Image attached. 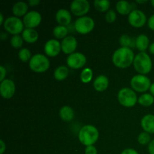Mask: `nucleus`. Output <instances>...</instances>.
I'll return each mask as SVG.
<instances>
[{
  "mask_svg": "<svg viewBox=\"0 0 154 154\" xmlns=\"http://www.w3.org/2000/svg\"><path fill=\"white\" fill-rule=\"evenodd\" d=\"M135 57L132 49L121 47L116 50L113 54L112 62L116 67L126 69L133 63Z\"/></svg>",
  "mask_w": 154,
  "mask_h": 154,
  "instance_id": "1",
  "label": "nucleus"
},
{
  "mask_svg": "<svg viewBox=\"0 0 154 154\" xmlns=\"http://www.w3.org/2000/svg\"><path fill=\"white\" fill-rule=\"evenodd\" d=\"M99 137V130L93 125H85L81 127L78 133L79 141L86 147L93 145L98 141Z\"/></svg>",
  "mask_w": 154,
  "mask_h": 154,
  "instance_id": "2",
  "label": "nucleus"
},
{
  "mask_svg": "<svg viewBox=\"0 0 154 154\" xmlns=\"http://www.w3.org/2000/svg\"><path fill=\"white\" fill-rule=\"evenodd\" d=\"M133 66L140 75H147L152 69V60L146 52H140L135 57Z\"/></svg>",
  "mask_w": 154,
  "mask_h": 154,
  "instance_id": "3",
  "label": "nucleus"
},
{
  "mask_svg": "<svg viewBox=\"0 0 154 154\" xmlns=\"http://www.w3.org/2000/svg\"><path fill=\"white\" fill-rule=\"evenodd\" d=\"M117 99L120 105L127 108L135 106V104L138 102V97L132 89L124 87L122 88L117 94Z\"/></svg>",
  "mask_w": 154,
  "mask_h": 154,
  "instance_id": "4",
  "label": "nucleus"
},
{
  "mask_svg": "<svg viewBox=\"0 0 154 154\" xmlns=\"http://www.w3.org/2000/svg\"><path fill=\"white\" fill-rule=\"evenodd\" d=\"M29 65L33 72L42 73L49 69L50 61L46 56L42 54H37L32 57L31 60L29 62Z\"/></svg>",
  "mask_w": 154,
  "mask_h": 154,
  "instance_id": "5",
  "label": "nucleus"
},
{
  "mask_svg": "<svg viewBox=\"0 0 154 154\" xmlns=\"http://www.w3.org/2000/svg\"><path fill=\"white\" fill-rule=\"evenodd\" d=\"M151 82L148 77L144 75H137L132 77L130 81V85L134 91L144 93L150 90Z\"/></svg>",
  "mask_w": 154,
  "mask_h": 154,
  "instance_id": "6",
  "label": "nucleus"
},
{
  "mask_svg": "<svg viewBox=\"0 0 154 154\" xmlns=\"http://www.w3.org/2000/svg\"><path fill=\"white\" fill-rule=\"evenodd\" d=\"M3 27L6 32L14 35H19L24 30L23 22L17 17H9L5 21Z\"/></svg>",
  "mask_w": 154,
  "mask_h": 154,
  "instance_id": "7",
  "label": "nucleus"
},
{
  "mask_svg": "<svg viewBox=\"0 0 154 154\" xmlns=\"http://www.w3.org/2000/svg\"><path fill=\"white\" fill-rule=\"evenodd\" d=\"M95 22L90 17L84 16L78 18L75 22V29L80 34H87L93 31Z\"/></svg>",
  "mask_w": 154,
  "mask_h": 154,
  "instance_id": "8",
  "label": "nucleus"
},
{
  "mask_svg": "<svg viewBox=\"0 0 154 154\" xmlns=\"http://www.w3.org/2000/svg\"><path fill=\"white\" fill-rule=\"evenodd\" d=\"M90 8V4L87 0H74L70 5L71 12L80 17L88 13Z\"/></svg>",
  "mask_w": 154,
  "mask_h": 154,
  "instance_id": "9",
  "label": "nucleus"
},
{
  "mask_svg": "<svg viewBox=\"0 0 154 154\" xmlns=\"http://www.w3.org/2000/svg\"><path fill=\"white\" fill-rule=\"evenodd\" d=\"M66 63L69 67L73 69H78L84 67L87 63V58L82 53L75 52L68 56Z\"/></svg>",
  "mask_w": 154,
  "mask_h": 154,
  "instance_id": "10",
  "label": "nucleus"
},
{
  "mask_svg": "<svg viewBox=\"0 0 154 154\" xmlns=\"http://www.w3.org/2000/svg\"><path fill=\"white\" fill-rule=\"evenodd\" d=\"M129 24L135 28H140L144 26L147 21V17L145 14L141 10L134 9L129 14L128 17Z\"/></svg>",
  "mask_w": 154,
  "mask_h": 154,
  "instance_id": "11",
  "label": "nucleus"
},
{
  "mask_svg": "<svg viewBox=\"0 0 154 154\" xmlns=\"http://www.w3.org/2000/svg\"><path fill=\"white\" fill-rule=\"evenodd\" d=\"M42 15L39 12L35 11H29L25 16L23 17V22L26 28L34 29L38 26L39 24L42 22Z\"/></svg>",
  "mask_w": 154,
  "mask_h": 154,
  "instance_id": "12",
  "label": "nucleus"
},
{
  "mask_svg": "<svg viewBox=\"0 0 154 154\" xmlns=\"http://www.w3.org/2000/svg\"><path fill=\"white\" fill-rule=\"evenodd\" d=\"M15 84L14 81L11 79H5L2 81L0 84V93L2 98L6 99H11L14 95Z\"/></svg>",
  "mask_w": 154,
  "mask_h": 154,
  "instance_id": "13",
  "label": "nucleus"
},
{
  "mask_svg": "<svg viewBox=\"0 0 154 154\" xmlns=\"http://www.w3.org/2000/svg\"><path fill=\"white\" fill-rule=\"evenodd\" d=\"M62 51L61 43L57 39H50L45 45V53L51 57H55Z\"/></svg>",
  "mask_w": 154,
  "mask_h": 154,
  "instance_id": "14",
  "label": "nucleus"
},
{
  "mask_svg": "<svg viewBox=\"0 0 154 154\" xmlns=\"http://www.w3.org/2000/svg\"><path fill=\"white\" fill-rule=\"evenodd\" d=\"M77 47H78V41L74 36L68 35L61 42L62 51L66 54L70 55L75 53Z\"/></svg>",
  "mask_w": 154,
  "mask_h": 154,
  "instance_id": "15",
  "label": "nucleus"
},
{
  "mask_svg": "<svg viewBox=\"0 0 154 154\" xmlns=\"http://www.w3.org/2000/svg\"><path fill=\"white\" fill-rule=\"evenodd\" d=\"M56 20L59 25L67 26L72 21V14L66 9H60L56 13Z\"/></svg>",
  "mask_w": 154,
  "mask_h": 154,
  "instance_id": "16",
  "label": "nucleus"
},
{
  "mask_svg": "<svg viewBox=\"0 0 154 154\" xmlns=\"http://www.w3.org/2000/svg\"><path fill=\"white\" fill-rule=\"evenodd\" d=\"M141 125L144 132L149 134L154 133V115L147 114L141 119Z\"/></svg>",
  "mask_w": 154,
  "mask_h": 154,
  "instance_id": "17",
  "label": "nucleus"
},
{
  "mask_svg": "<svg viewBox=\"0 0 154 154\" xmlns=\"http://www.w3.org/2000/svg\"><path fill=\"white\" fill-rule=\"evenodd\" d=\"M109 85V80L105 75H99L93 82L94 89L98 92H103L106 90Z\"/></svg>",
  "mask_w": 154,
  "mask_h": 154,
  "instance_id": "18",
  "label": "nucleus"
},
{
  "mask_svg": "<svg viewBox=\"0 0 154 154\" xmlns=\"http://www.w3.org/2000/svg\"><path fill=\"white\" fill-rule=\"evenodd\" d=\"M28 8L29 5L27 3L24 2H17L12 7V12L15 17H24L28 13Z\"/></svg>",
  "mask_w": 154,
  "mask_h": 154,
  "instance_id": "19",
  "label": "nucleus"
},
{
  "mask_svg": "<svg viewBox=\"0 0 154 154\" xmlns=\"http://www.w3.org/2000/svg\"><path fill=\"white\" fill-rule=\"evenodd\" d=\"M26 42L29 44H33L36 42L38 39V33L34 29L25 28L21 35Z\"/></svg>",
  "mask_w": 154,
  "mask_h": 154,
  "instance_id": "20",
  "label": "nucleus"
},
{
  "mask_svg": "<svg viewBox=\"0 0 154 154\" xmlns=\"http://www.w3.org/2000/svg\"><path fill=\"white\" fill-rule=\"evenodd\" d=\"M150 46V40L144 34L138 35L135 38V48L141 52H144Z\"/></svg>",
  "mask_w": 154,
  "mask_h": 154,
  "instance_id": "21",
  "label": "nucleus"
},
{
  "mask_svg": "<svg viewBox=\"0 0 154 154\" xmlns=\"http://www.w3.org/2000/svg\"><path fill=\"white\" fill-rule=\"evenodd\" d=\"M116 9H117V12L122 15L129 14L133 11L132 4L127 1H124V0L117 2V5H116Z\"/></svg>",
  "mask_w": 154,
  "mask_h": 154,
  "instance_id": "22",
  "label": "nucleus"
},
{
  "mask_svg": "<svg viewBox=\"0 0 154 154\" xmlns=\"http://www.w3.org/2000/svg\"><path fill=\"white\" fill-rule=\"evenodd\" d=\"M60 116L63 121L70 122L74 119L75 112H74V110L72 109V107L65 105L60 108Z\"/></svg>",
  "mask_w": 154,
  "mask_h": 154,
  "instance_id": "23",
  "label": "nucleus"
},
{
  "mask_svg": "<svg viewBox=\"0 0 154 154\" xmlns=\"http://www.w3.org/2000/svg\"><path fill=\"white\" fill-rule=\"evenodd\" d=\"M69 70L67 66H60L56 69L54 71V78L57 81H63L69 76Z\"/></svg>",
  "mask_w": 154,
  "mask_h": 154,
  "instance_id": "24",
  "label": "nucleus"
},
{
  "mask_svg": "<svg viewBox=\"0 0 154 154\" xmlns=\"http://www.w3.org/2000/svg\"><path fill=\"white\" fill-rule=\"evenodd\" d=\"M93 5L95 8L99 12H107L109 11L111 2L108 0H95Z\"/></svg>",
  "mask_w": 154,
  "mask_h": 154,
  "instance_id": "25",
  "label": "nucleus"
},
{
  "mask_svg": "<svg viewBox=\"0 0 154 154\" xmlns=\"http://www.w3.org/2000/svg\"><path fill=\"white\" fill-rule=\"evenodd\" d=\"M120 44L123 48H129L132 49L135 47V39L132 38L128 35H123L120 38Z\"/></svg>",
  "mask_w": 154,
  "mask_h": 154,
  "instance_id": "26",
  "label": "nucleus"
},
{
  "mask_svg": "<svg viewBox=\"0 0 154 154\" xmlns=\"http://www.w3.org/2000/svg\"><path fill=\"white\" fill-rule=\"evenodd\" d=\"M138 102L142 106H150L154 102V96H152L150 93H144V94H142L139 96Z\"/></svg>",
  "mask_w": 154,
  "mask_h": 154,
  "instance_id": "27",
  "label": "nucleus"
},
{
  "mask_svg": "<svg viewBox=\"0 0 154 154\" xmlns=\"http://www.w3.org/2000/svg\"><path fill=\"white\" fill-rule=\"evenodd\" d=\"M68 30L69 29L66 26L58 25L54 29L53 33L57 39H64L68 36V32H69Z\"/></svg>",
  "mask_w": 154,
  "mask_h": 154,
  "instance_id": "28",
  "label": "nucleus"
},
{
  "mask_svg": "<svg viewBox=\"0 0 154 154\" xmlns=\"http://www.w3.org/2000/svg\"><path fill=\"white\" fill-rule=\"evenodd\" d=\"M93 77V70L90 68H85L83 69V71L81 73V80L83 83H87L90 82Z\"/></svg>",
  "mask_w": 154,
  "mask_h": 154,
  "instance_id": "29",
  "label": "nucleus"
},
{
  "mask_svg": "<svg viewBox=\"0 0 154 154\" xmlns=\"http://www.w3.org/2000/svg\"><path fill=\"white\" fill-rule=\"evenodd\" d=\"M18 57L22 62H24V63H26L28 61L29 62L32 58L31 51L28 48H21L18 53Z\"/></svg>",
  "mask_w": 154,
  "mask_h": 154,
  "instance_id": "30",
  "label": "nucleus"
},
{
  "mask_svg": "<svg viewBox=\"0 0 154 154\" xmlns=\"http://www.w3.org/2000/svg\"><path fill=\"white\" fill-rule=\"evenodd\" d=\"M23 41L22 36H20V35H15L12 36L11 38V45L15 49H18V48H22L23 45Z\"/></svg>",
  "mask_w": 154,
  "mask_h": 154,
  "instance_id": "31",
  "label": "nucleus"
},
{
  "mask_svg": "<svg viewBox=\"0 0 154 154\" xmlns=\"http://www.w3.org/2000/svg\"><path fill=\"white\" fill-rule=\"evenodd\" d=\"M150 135L146 132H141L138 136V141L140 144L141 145H146V144H149L151 141L150 140Z\"/></svg>",
  "mask_w": 154,
  "mask_h": 154,
  "instance_id": "32",
  "label": "nucleus"
},
{
  "mask_svg": "<svg viewBox=\"0 0 154 154\" xmlns=\"http://www.w3.org/2000/svg\"><path fill=\"white\" fill-rule=\"evenodd\" d=\"M117 19V14L114 10H109L106 12L105 14V20L108 23H114Z\"/></svg>",
  "mask_w": 154,
  "mask_h": 154,
  "instance_id": "33",
  "label": "nucleus"
},
{
  "mask_svg": "<svg viewBox=\"0 0 154 154\" xmlns=\"http://www.w3.org/2000/svg\"><path fill=\"white\" fill-rule=\"evenodd\" d=\"M97 153H98L97 149H96V147H94L93 145L86 147L85 154H97Z\"/></svg>",
  "mask_w": 154,
  "mask_h": 154,
  "instance_id": "34",
  "label": "nucleus"
},
{
  "mask_svg": "<svg viewBox=\"0 0 154 154\" xmlns=\"http://www.w3.org/2000/svg\"><path fill=\"white\" fill-rule=\"evenodd\" d=\"M0 74H1V75H0V81L2 82L5 79H6V69L3 66H0Z\"/></svg>",
  "mask_w": 154,
  "mask_h": 154,
  "instance_id": "35",
  "label": "nucleus"
},
{
  "mask_svg": "<svg viewBox=\"0 0 154 154\" xmlns=\"http://www.w3.org/2000/svg\"><path fill=\"white\" fill-rule=\"evenodd\" d=\"M147 25H148L149 28L150 29L154 31V14L150 17V18L148 19V21H147Z\"/></svg>",
  "mask_w": 154,
  "mask_h": 154,
  "instance_id": "36",
  "label": "nucleus"
},
{
  "mask_svg": "<svg viewBox=\"0 0 154 154\" xmlns=\"http://www.w3.org/2000/svg\"><path fill=\"white\" fill-rule=\"evenodd\" d=\"M120 154H139L135 149H132V148H127V149H125L124 150L122 151V153Z\"/></svg>",
  "mask_w": 154,
  "mask_h": 154,
  "instance_id": "37",
  "label": "nucleus"
},
{
  "mask_svg": "<svg viewBox=\"0 0 154 154\" xmlns=\"http://www.w3.org/2000/svg\"><path fill=\"white\" fill-rule=\"evenodd\" d=\"M148 151L150 154H154V139L151 140L148 144Z\"/></svg>",
  "mask_w": 154,
  "mask_h": 154,
  "instance_id": "38",
  "label": "nucleus"
},
{
  "mask_svg": "<svg viewBox=\"0 0 154 154\" xmlns=\"http://www.w3.org/2000/svg\"><path fill=\"white\" fill-rule=\"evenodd\" d=\"M6 150V145L3 140L0 141V154H3Z\"/></svg>",
  "mask_w": 154,
  "mask_h": 154,
  "instance_id": "39",
  "label": "nucleus"
},
{
  "mask_svg": "<svg viewBox=\"0 0 154 154\" xmlns=\"http://www.w3.org/2000/svg\"><path fill=\"white\" fill-rule=\"evenodd\" d=\"M28 4L31 7H35V6H37L38 5L40 4V0H29Z\"/></svg>",
  "mask_w": 154,
  "mask_h": 154,
  "instance_id": "40",
  "label": "nucleus"
},
{
  "mask_svg": "<svg viewBox=\"0 0 154 154\" xmlns=\"http://www.w3.org/2000/svg\"><path fill=\"white\" fill-rule=\"evenodd\" d=\"M149 52L154 55V42L150 44V46H149Z\"/></svg>",
  "mask_w": 154,
  "mask_h": 154,
  "instance_id": "41",
  "label": "nucleus"
},
{
  "mask_svg": "<svg viewBox=\"0 0 154 154\" xmlns=\"http://www.w3.org/2000/svg\"><path fill=\"white\" fill-rule=\"evenodd\" d=\"M8 38V34L5 32H2L1 33V35H0V38L2 39V40H5V39H6Z\"/></svg>",
  "mask_w": 154,
  "mask_h": 154,
  "instance_id": "42",
  "label": "nucleus"
},
{
  "mask_svg": "<svg viewBox=\"0 0 154 154\" xmlns=\"http://www.w3.org/2000/svg\"><path fill=\"white\" fill-rule=\"evenodd\" d=\"M5 21V20H4V16H3L2 14H0V25H3Z\"/></svg>",
  "mask_w": 154,
  "mask_h": 154,
  "instance_id": "43",
  "label": "nucleus"
},
{
  "mask_svg": "<svg viewBox=\"0 0 154 154\" xmlns=\"http://www.w3.org/2000/svg\"><path fill=\"white\" fill-rule=\"evenodd\" d=\"M150 94H151L153 96H154V83H153V84H151V86H150Z\"/></svg>",
  "mask_w": 154,
  "mask_h": 154,
  "instance_id": "44",
  "label": "nucleus"
},
{
  "mask_svg": "<svg viewBox=\"0 0 154 154\" xmlns=\"http://www.w3.org/2000/svg\"><path fill=\"white\" fill-rule=\"evenodd\" d=\"M147 0H146V1H140V0H138V1H137V2L138 3H145V2H147Z\"/></svg>",
  "mask_w": 154,
  "mask_h": 154,
  "instance_id": "45",
  "label": "nucleus"
},
{
  "mask_svg": "<svg viewBox=\"0 0 154 154\" xmlns=\"http://www.w3.org/2000/svg\"><path fill=\"white\" fill-rule=\"evenodd\" d=\"M151 4H152V5H153V7H154V0H152V1H151Z\"/></svg>",
  "mask_w": 154,
  "mask_h": 154,
  "instance_id": "46",
  "label": "nucleus"
}]
</instances>
